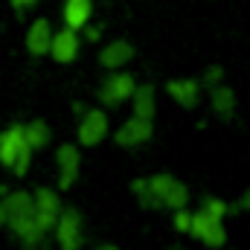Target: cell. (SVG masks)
<instances>
[{
	"label": "cell",
	"mask_w": 250,
	"mask_h": 250,
	"mask_svg": "<svg viewBox=\"0 0 250 250\" xmlns=\"http://www.w3.org/2000/svg\"><path fill=\"white\" fill-rule=\"evenodd\" d=\"M0 204H3L6 227L12 230V236L23 248H38L47 233L35 224V201H32V192H26V189L3 192V201Z\"/></svg>",
	"instance_id": "cell-1"
},
{
	"label": "cell",
	"mask_w": 250,
	"mask_h": 250,
	"mask_svg": "<svg viewBox=\"0 0 250 250\" xmlns=\"http://www.w3.org/2000/svg\"><path fill=\"white\" fill-rule=\"evenodd\" d=\"M29 163H32V148L23 140V128L9 125L6 131H0V166L9 169L15 178H23L29 172Z\"/></svg>",
	"instance_id": "cell-2"
},
{
	"label": "cell",
	"mask_w": 250,
	"mask_h": 250,
	"mask_svg": "<svg viewBox=\"0 0 250 250\" xmlns=\"http://www.w3.org/2000/svg\"><path fill=\"white\" fill-rule=\"evenodd\" d=\"M148 187H151V192H154L160 209H181V207H189V201H192L189 187L181 181V178L169 175V172L151 175V178H148Z\"/></svg>",
	"instance_id": "cell-3"
},
{
	"label": "cell",
	"mask_w": 250,
	"mask_h": 250,
	"mask_svg": "<svg viewBox=\"0 0 250 250\" xmlns=\"http://www.w3.org/2000/svg\"><path fill=\"white\" fill-rule=\"evenodd\" d=\"M134 87H137V79H134L125 67L123 70H108V76L102 79V84H99V90H96V99H99L105 108H120L123 102L131 99Z\"/></svg>",
	"instance_id": "cell-4"
},
{
	"label": "cell",
	"mask_w": 250,
	"mask_h": 250,
	"mask_svg": "<svg viewBox=\"0 0 250 250\" xmlns=\"http://www.w3.org/2000/svg\"><path fill=\"white\" fill-rule=\"evenodd\" d=\"M53 233H56V248L59 250H82V245H84V221H82V212L76 207H62Z\"/></svg>",
	"instance_id": "cell-5"
},
{
	"label": "cell",
	"mask_w": 250,
	"mask_h": 250,
	"mask_svg": "<svg viewBox=\"0 0 250 250\" xmlns=\"http://www.w3.org/2000/svg\"><path fill=\"white\" fill-rule=\"evenodd\" d=\"M189 236L198 239L204 248H212V250L227 245V227H224V221L207 215L204 209H195L192 212V218H189Z\"/></svg>",
	"instance_id": "cell-6"
},
{
	"label": "cell",
	"mask_w": 250,
	"mask_h": 250,
	"mask_svg": "<svg viewBox=\"0 0 250 250\" xmlns=\"http://www.w3.org/2000/svg\"><path fill=\"white\" fill-rule=\"evenodd\" d=\"M76 137H79V146H84V148L99 146V143L108 137V114H105L102 108H87V111L79 117Z\"/></svg>",
	"instance_id": "cell-7"
},
{
	"label": "cell",
	"mask_w": 250,
	"mask_h": 250,
	"mask_svg": "<svg viewBox=\"0 0 250 250\" xmlns=\"http://www.w3.org/2000/svg\"><path fill=\"white\" fill-rule=\"evenodd\" d=\"M32 201H35V224L44 230V233H53L56 227V218L62 212V195L50 187H38L32 192Z\"/></svg>",
	"instance_id": "cell-8"
},
{
	"label": "cell",
	"mask_w": 250,
	"mask_h": 250,
	"mask_svg": "<svg viewBox=\"0 0 250 250\" xmlns=\"http://www.w3.org/2000/svg\"><path fill=\"white\" fill-rule=\"evenodd\" d=\"M151 137H154V120H140L134 114L114 131V143L120 148H140L151 143Z\"/></svg>",
	"instance_id": "cell-9"
},
{
	"label": "cell",
	"mask_w": 250,
	"mask_h": 250,
	"mask_svg": "<svg viewBox=\"0 0 250 250\" xmlns=\"http://www.w3.org/2000/svg\"><path fill=\"white\" fill-rule=\"evenodd\" d=\"M56 166H59V189L62 192L73 189L82 172V151L76 143H62L56 148Z\"/></svg>",
	"instance_id": "cell-10"
},
{
	"label": "cell",
	"mask_w": 250,
	"mask_h": 250,
	"mask_svg": "<svg viewBox=\"0 0 250 250\" xmlns=\"http://www.w3.org/2000/svg\"><path fill=\"white\" fill-rule=\"evenodd\" d=\"M79 47H82L79 32L70 29V26H62V29H53V41H50L47 56H53L59 64H73L79 59Z\"/></svg>",
	"instance_id": "cell-11"
},
{
	"label": "cell",
	"mask_w": 250,
	"mask_h": 250,
	"mask_svg": "<svg viewBox=\"0 0 250 250\" xmlns=\"http://www.w3.org/2000/svg\"><path fill=\"white\" fill-rule=\"evenodd\" d=\"M166 93L172 96V102L175 105H181L184 111H195L198 105H201V96H204V87H201V82L198 79H172L169 84H166Z\"/></svg>",
	"instance_id": "cell-12"
},
{
	"label": "cell",
	"mask_w": 250,
	"mask_h": 250,
	"mask_svg": "<svg viewBox=\"0 0 250 250\" xmlns=\"http://www.w3.org/2000/svg\"><path fill=\"white\" fill-rule=\"evenodd\" d=\"M50 41H53V23H50L47 18H35V21L26 26V38H23L26 53H29L32 59H41V56L50 53Z\"/></svg>",
	"instance_id": "cell-13"
},
{
	"label": "cell",
	"mask_w": 250,
	"mask_h": 250,
	"mask_svg": "<svg viewBox=\"0 0 250 250\" xmlns=\"http://www.w3.org/2000/svg\"><path fill=\"white\" fill-rule=\"evenodd\" d=\"M209 93V111L221 120V123H230L233 117H236V111H239V99H236V90L230 87V84H215V87H209L207 90Z\"/></svg>",
	"instance_id": "cell-14"
},
{
	"label": "cell",
	"mask_w": 250,
	"mask_h": 250,
	"mask_svg": "<svg viewBox=\"0 0 250 250\" xmlns=\"http://www.w3.org/2000/svg\"><path fill=\"white\" fill-rule=\"evenodd\" d=\"M134 56H137L134 44L125 38H117V41H108L96 59H99V67H105V70H123L128 62H134Z\"/></svg>",
	"instance_id": "cell-15"
},
{
	"label": "cell",
	"mask_w": 250,
	"mask_h": 250,
	"mask_svg": "<svg viewBox=\"0 0 250 250\" xmlns=\"http://www.w3.org/2000/svg\"><path fill=\"white\" fill-rule=\"evenodd\" d=\"M131 114L140 120H154L157 114V87L154 84H137L131 93Z\"/></svg>",
	"instance_id": "cell-16"
},
{
	"label": "cell",
	"mask_w": 250,
	"mask_h": 250,
	"mask_svg": "<svg viewBox=\"0 0 250 250\" xmlns=\"http://www.w3.org/2000/svg\"><path fill=\"white\" fill-rule=\"evenodd\" d=\"M62 18H64V26L79 32L93 18V0H64Z\"/></svg>",
	"instance_id": "cell-17"
},
{
	"label": "cell",
	"mask_w": 250,
	"mask_h": 250,
	"mask_svg": "<svg viewBox=\"0 0 250 250\" xmlns=\"http://www.w3.org/2000/svg\"><path fill=\"white\" fill-rule=\"evenodd\" d=\"M23 140H26V146L32 148V151H41V148H47L50 146V140H53V131H50V125L44 123V120H32V123H23Z\"/></svg>",
	"instance_id": "cell-18"
},
{
	"label": "cell",
	"mask_w": 250,
	"mask_h": 250,
	"mask_svg": "<svg viewBox=\"0 0 250 250\" xmlns=\"http://www.w3.org/2000/svg\"><path fill=\"white\" fill-rule=\"evenodd\" d=\"M131 195L137 198V204H140L143 209H160L154 192L148 187V178H134V181H131Z\"/></svg>",
	"instance_id": "cell-19"
},
{
	"label": "cell",
	"mask_w": 250,
	"mask_h": 250,
	"mask_svg": "<svg viewBox=\"0 0 250 250\" xmlns=\"http://www.w3.org/2000/svg\"><path fill=\"white\" fill-rule=\"evenodd\" d=\"M198 209H204L207 215H212V218H230V201H224V198H215V195H204L201 201H198Z\"/></svg>",
	"instance_id": "cell-20"
},
{
	"label": "cell",
	"mask_w": 250,
	"mask_h": 250,
	"mask_svg": "<svg viewBox=\"0 0 250 250\" xmlns=\"http://www.w3.org/2000/svg\"><path fill=\"white\" fill-rule=\"evenodd\" d=\"M198 82H201V87H204V90H209V87L221 84V82H224V67H221V64H207Z\"/></svg>",
	"instance_id": "cell-21"
},
{
	"label": "cell",
	"mask_w": 250,
	"mask_h": 250,
	"mask_svg": "<svg viewBox=\"0 0 250 250\" xmlns=\"http://www.w3.org/2000/svg\"><path fill=\"white\" fill-rule=\"evenodd\" d=\"M189 218H192L189 207H181V209H172V227H175L178 233H189Z\"/></svg>",
	"instance_id": "cell-22"
},
{
	"label": "cell",
	"mask_w": 250,
	"mask_h": 250,
	"mask_svg": "<svg viewBox=\"0 0 250 250\" xmlns=\"http://www.w3.org/2000/svg\"><path fill=\"white\" fill-rule=\"evenodd\" d=\"M239 212H250V189L242 192L236 201H230V215H239Z\"/></svg>",
	"instance_id": "cell-23"
},
{
	"label": "cell",
	"mask_w": 250,
	"mask_h": 250,
	"mask_svg": "<svg viewBox=\"0 0 250 250\" xmlns=\"http://www.w3.org/2000/svg\"><path fill=\"white\" fill-rule=\"evenodd\" d=\"M79 32H84V38L96 44V41L102 38V32H105V26H102V23H90V21H87V23H84V26H82Z\"/></svg>",
	"instance_id": "cell-24"
},
{
	"label": "cell",
	"mask_w": 250,
	"mask_h": 250,
	"mask_svg": "<svg viewBox=\"0 0 250 250\" xmlns=\"http://www.w3.org/2000/svg\"><path fill=\"white\" fill-rule=\"evenodd\" d=\"M12 3V9L18 12V15H23V12H29L32 6H38V0H9Z\"/></svg>",
	"instance_id": "cell-25"
},
{
	"label": "cell",
	"mask_w": 250,
	"mask_h": 250,
	"mask_svg": "<svg viewBox=\"0 0 250 250\" xmlns=\"http://www.w3.org/2000/svg\"><path fill=\"white\" fill-rule=\"evenodd\" d=\"M84 111H87V105H84V102H73V114H76V117H82Z\"/></svg>",
	"instance_id": "cell-26"
},
{
	"label": "cell",
	"mask_w": 250,
	"mask_h": 250,
	"mask_svg": "<svg viewBox=\"0 0 250 250\" xmlns=\"http://www.w3.org/2000/svg\"><path fill=\"white\" fill-rule=\"evenodd\" d=\"M93 250H120V248H117V245H96Z\"/></svg>",
	"instance_id": "cell-27"
},
{
	"label": "cell",
	"mask_w": 250,
	"mask_h": 250,
	"mask_svg": "<svg viewBox=\"0 0 250 250\" xmlns=\"http://www.w3.org/2000/svg\"><path fill=\"white\" fill-rule=\"evenodd\" d=\"M6 227V212H3V204H0V230Z\"/></svg>",
	"instance_id": "cell-28"
},
{
	"label": "cell",
	"mask_w": 250,
	"mask_h": 250,
	"mask_svg": "<svg viewBox=\"0 0 250 250\" xmlns=\"http://www.w3.org/2000/svg\"><path fill=\"white\" fill-rule=\"evenodd\" d=\"M23 250H38V248H23Z\"/></svg>",
	"instance_id": "cell-29"
}]
</instances>
